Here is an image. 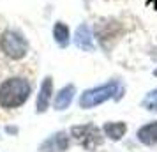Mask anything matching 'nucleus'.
Here are the masks:
<instances>
[{"instance_id":"obj_7","label":"nucleus","mask_w":157,"mask_h":152,"mask_svg":"<svg viewBox=\"0 0 157 152\" xmlns=\"http://www.w3.org/2000/svg\"><path fill=\"white\" fill-rule=\"evenodd\" d=\"M51 94H53V81L50 76H46L41 88H39V95H37V113H44L48 110Z\"/></svg>"},{"instance_id":"obj_3","label":"nucleus","mask_w":157,"mask_h":152,"mask_svg":"<svg viewBox=\"0 0 157 152\" xmlns=\"http://www.w3.org/2000/svg\"><path fill=\"white\" fill-rule=\"evenodd\" d=\"M0 50L4 51L9 58L13 60H20L27 55L29 51V43L27 39L16 32V30H6L2 37H0Z\"/></svg>"},{"instance_id":"obj_10","label":"nucleus","mask_w":157,"mask_h":152,"mask_svg":"<svg viewBox=\"0 0 157 152\" xmlns=\"http://www.w3.org/2000/svg\"><path fill=\"white\" fill-rule=\"evenodd\" d=\"M53 37L60 48H65L69 44V39H71V34H69V27L65 25L64 21H57L55 27H53Z\"/></svg>"},{"instance_id":"obj_11","label":"nucleus","mask_w":157,"mask_h":152,"mask_svg":"<svg viewBox=\"0 0 157 152\" xmlns=\"http://www.w3.org/2000/svg\"><path fill=\"white\" fill-rule=\"evenodd\" d=\"M104 133H106V136H109L111 140H115V142H118L122 136H124V133L127 131V126L124 122H108L104 124Z\"/></svg>"},{"instance_id":"obj_9","label":"nucleus","mask_w":157,"mask_h":152,"mask_svg":"<svg viewBox=\"0 0 157 152\" xmlns=\"http://www.w3.org/2000/svg\"><path fill=\"white\" fill-rule=\"evenodd\" d=\"M138 140L145 145H155L157 143V122L147 124L138 131Z\"/></svg>"},{"instance_id":"obj_13","label":"nucleus","mask_w":157,"mask_h":152,"mask_svg":"<svg viewBox=\"0 0 157 152\" xmlns=\"http://www.w3.org/2000/svg\"><path fill=\"white\" fill-rule=\"evenodd\" d=\"M147 4H154V9L157 11V0H147Z\"/></svg>"},{"instance_id":"obj_4","label":"nucleus","mask_w":157,"mask_h":152,"mask_svg":"<svg viewBox=\"0 0 157 152\" xmlns=\"http://www.w3.org/2000/svg\"><path fill=\"white\" fill-rule=\"evenodd\" d=\"M72 138L78 142L79 145H83L86 150H94L102 143V136L101 131L94 126V124H85V126H74L71 129Z\"/></svg>"},{"instance_id":"obj_14","label":"nucleus","mask_w":157,"mask_h":152,"mask_svg":"<svg viewBox=\"0 0 157 152\" xmlns=\"http://www.w3.org/2000/svg\"><path fill=\"white\" fill-rule=\"evenodd\" d=\"M154 74H155V76H157V69H155V71H154Z\"/></svg>"},{"instance_id":"obj_1","label":"nucleus","mask_w":157,"mask_h":152,"mask_svg":"<svg viewBox=\"0 0 157 152\" xmlns=\"http://www.w3.org/2000/svg\"><path fill=\"white\" fill-rule=\"evenodd\" d=\"M30 83L27 78H9L0 85V106L6 110L18 108L29 99Z\"/></svg>"},{"instance_id":"obj_8","label":"nucleus","mask_w":157,"mask_h":152,"mask_svg":"<svg viewBox=\"0 0 157 152\" xmlns=\"http://www.w3.org/2000/svg\"><path fill=\"white\" fill-rule=\"evenodd\" d=\"M74 92H76V87H74V85H65V87L55 95V110H65L72 103Z\"/></svg>"},{"instance_id":"obj_2","label":"nucleus","mask_w":157,"mask_h":152,"mask_svg":"<svg viewBox=\"0 0 157 152\" xmlns=\"http://www.w3.org/2000/svg\"><path fill=\"white\" fill-rule=\"evenodd\" d=\"M124 94V88L118 81H109V83H104L101 87H95V88H90L81 94L79 97V106L81 108H94L101 103L108 101V99H120V95Z\"/></svg>"},{"instance_id":"obj_12","label":"nucleus","mask_w":157,"mask_h":152,"mask_svg":"<svg viewBox=\"0 0 157 152\" xmlns=\"http://www.w3.org/2000/svg\"><path fill=\"white\" fill-rule=\"evenodd\" d=\"M147 106H148V110H154V111H157V99H154L152 103H145Z\"/></svg>"},{"instance_id":"obj_6","label":"nucleus","mask_w":157,"mask_h":152,"mask_svg":"<svg viewBox=\"0 0 157 152\" xmlns=\"http://www.w3.org/2000/svg\"><path fill=\"white\" fill-rule=\"evenodd\" d=\"M74 44L83 51H94V37L88 25H79L74 34Z\"/></svg>"},{"instance_id":"obj_5","label":"nucleus","mask_w":157,"mask_h":152,"mask_svg":"<svg viewBox=\"0 0 157 152\" xmlns=\"http://www.w3.org/2000/svg\"><path fill=\"white\" fill-rule=\"evenodd\" d=\"M67 147H69V136L65 133H57V134L48 138L41 145L39 150L41 152H64V150H67Z\"/></svg>"}]
</instances>
